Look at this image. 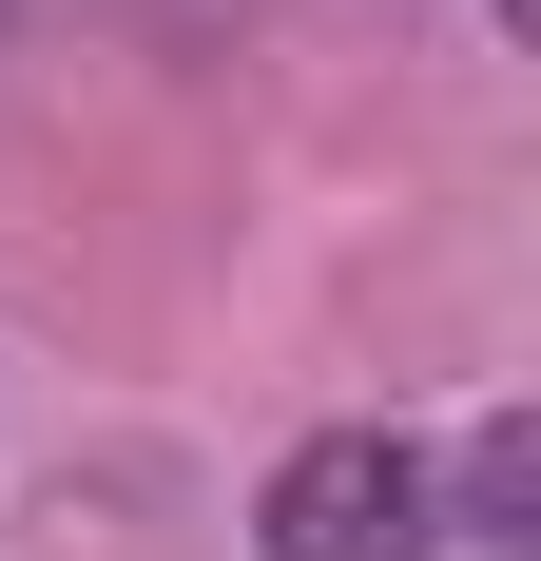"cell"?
Returning a JSON list of instances; mask_svg holds the SVG:
<instances>
[{
	"label": "cell",
	"mask_w": 541,
	"mask_h": 561,
	"mask_svg": "<svg viewBox=\"0 0 541 561\" xmlns=\"http://www.w3.org/2000/svg\"><path fill=\"white\" fill-rule=\"evenodd\" d=\"M445 523H464L484 561H541V426H522V407H484V426H464V484H445Z\"/></svg>",
	"instance_id": "cell-2"
},
{
	"label": "cell",
	"mask_w": 541,
	"mask_h": 561,
	"mask_svg": "<svg viewBox=\"0 0 541 561\" xmlns=\"http://www.w3.org/2000/svg\"><path fill=\"white\" fill-rule=\"evenodd\" d=\"M252 542L270 561H426L445 542V465L406 446V426H310V446L270 465Z\"/></svg>",
	"instance_id": "cell-1"
}]
</instances>
